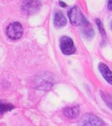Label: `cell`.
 Returning <instances> with one entry per match:
<instances>
[{
	"mask_svg": "<svg viewBox=\"0 0 112 126\" xmlns=\"http://www.w3.org/2000/svg\"><path fill=\"white\" fill-rule=\"evenodd\" d=\"M68 16L73 25L84 26L88 23L84 15L81 12L80 9L77 7H74L71 9L68 12Z\"/></svg>",
	"mask_w": 112,
	"mask_h": 126,
	"instance_id": "cell-1",
	"label": "cell"
},
{
	"mask_svg": "<svg viewBox=\"0 0 112 126\" xmlns=\"http://www.w3.org/2000/svg\"><path fill=\"white\" fill-rule=\"evenodd\" d=\"M6 33L8 38L10 39H19L23 34V27L19 22H12L7 27Z\"/></svg>",
	"mask_w": 112,
	"mask_h": 126,
	"instance_id": "cell-2",
	"label": "cell"
},
{
	"mask_svg": "<svg viewBox=\"0 0 112 126\" xmlns=\"http://www.w3.org/2000/svg\"><path fill=\"white\" fill-rule=\"evenodd\" d=\"M40 7L39 0H24L21 4L22 12L25 14L31 15L37 12Z\"/></svg>",
	"mask_w": 112,
	"mask_h": 126,
	"instance_id": "cell-3",
	"label": "cell"
},
{
	"mask_svg": "<svg viewBox=\"0 0 112 126\" xmlns=\"http://www.w3.org/2000/svg\"><path fill=\"white\" fill-rule=\"evenodd\" d=\"M60 47L63 53L66 55H71L75 52V47L72 39L67 36H64L60 41Z\"/></svg>",
	"mask_w": 112,
	"mask_h": 126,
	"instance_id": "cell-4",
	"label": "cell"
},
{
	"mask_svg": "<svg viewBox=\"0 0 112 126\" xmlns=\"http://www.w3.org/2000/svg\"><path fill=\"white\" fill-rule=\"evenodd\" d=\"M81 123L83 126H105L104 123L99 118L92 114L84 115L82 118Z\"/></svg>",
	"mask_w": 112,
	"mask_h": 126,
	"instance_id": "cell-5",
	"label": "cell"
},
{
	"mask_svg": "<svg viewBox=\"0 0 112 126\" xmlns=\"http://www.w3.org/2000/svg\"><path fill=\"white\" fill-rule=\"evenodd\" d=\"M99 69L101 73L104 76L106 81H108L112 85V72L109 68L104 63H100L99 66Z\"/></svg>",
	"mask_w": 112,
	"mask_h": 126,
	"instance_id": "cell-6",
	"label": "cell"
},
{
	"mask_svg": "<svg viewBox=\"0 0 112 126\" xmlns=\"http://www.w3.org/2000/svg\"><path fill=\"white\" fill-rule=\"evenodd\" d=\"M54 24L56 27H62L66 24V19L64 15L61 12H58L55 14L54 18Z\"/></svg>",
	"mask_w": 112,
	"mask_h": 126,
	"instance_id": "cell-7",
	"label": "cell"
},
{
	"mask_svg": "<svg viewBox=\"0 0 112 126\" xmlns=\"http://www.w3.org/2000/svg\"><path fill=\"white\" fill-rule=\"evenodd\" d=\"M79 113L78 107H69L66 108L64 110V114L66 118H76Z\"/></svg>",
	"mask_w": 112,
	"mask_h": 126,
	"instance_id": "cell-8",
	"label": "cell"
},
{
	"mask_svg": "<svg viewBox=\"0 0 112 126\" xmlns=\"http://www.w3.org/2000/svg\"><path fill=\"white\" fill-rule=\"evenodd\" d=\"M14 106H12V105L10 104H8V103H5L4 102H0V112L1 113H3V112H5V111H8V110H10L12 109H13Z\"/></svg>",
	"mask_w": 112,
	"mask_h": 126,
	"instance_id": "cell-9",
	"label": "cell"
},
{
	"mask_svg": "<svg viewBox=\"0 0 112 126\" xmlns=\"http://www.w3.org/2000/svg\"><path fill=\"white\" fill-rule=\"evenodd\" d=\"M96 23H97V24H98V27H99V30H100V32H101V33L104 34V33H105V32H104V28H103V25H102V24L101 23V21H100L99 19H96Z\"/></svg>",
	"mask_w": 112,
	"mask_h": 126,
	"instance_id": "cell-10",
	"label": "cell"
},
{
	"mask_svg": "<svg viewBox=\"0 0 112 126\" xmlns=\"http://www.w3.org/2000/svg\"><path fill=\"white\" fill-rule=\"evenodd\" d=\"M108 8H109V9L112 10V0H109V3H108Z\"/></svg>",
	"mask_w": 112,
	"mask_h": 126,
	"instance_id": "cell-11",
	"label": "cell"
},
{
	"mask_svg": "<svg viewBox=\"0 0 112 126\" xmlns=\"http://www.w3.org/2000/svg\"><path fill=\"white\" fill-rule=\"evenodd\" d=\"M60 4H61V7H62V6H63V7H66V5H65L64 3H61V2H60Z\"/></svg>",
	"mask_w": 112,
	"mask_h": 126,
	"instance_id": "cell-12",
	"label": "cell"
},
{
	"mask_svg": "<svg viewBox=\"0 0 112 126\" xmlns=\"http://www.w3.org/2000/svg\"><path fill=\"white\" fill-rule=\"evenodd\" d=\"M111 27H112V24H111Z\"/></svg>",
	"mask_w": 112,
	"mask_h": 126,
	"instance_id": "cell-13",
	"label": "cell"
}]
</instances>
